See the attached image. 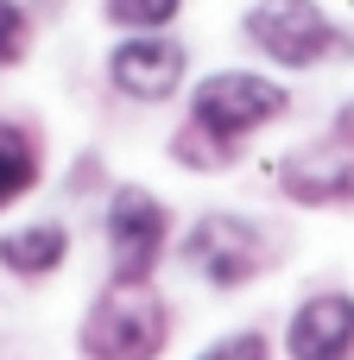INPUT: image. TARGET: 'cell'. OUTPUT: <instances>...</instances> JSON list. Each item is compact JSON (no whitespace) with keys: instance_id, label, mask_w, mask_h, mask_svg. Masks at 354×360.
I'll use <instances>...</instances> for the list:
<instances>
[{"instance_id":"1","label":"cell","mask_w":354,"mask_h":360,"mask_svg":"<svg viewBox=\"0 0 354 360\" xmlns=\"http://www.w3.org/2000/svg\"><path fill=\"white\" fill-rule=\"evenodd\" d=\"M165 342H171V310L152 285H108L76 329L82 360H158Z\"/></svg>"},{"instance_id":"2","label":"cell","mask_w":354,"mask_h":360,"mask_svg":"<svg viewBox=\"0 0 354 360\" xmlns=\"http://www.w3.org/2000/svg\"><path fill=\"white\" fill-rule=\"evenodd\" d=\"M177 259H184L203 285H215V291H241V285H253V278L266 272L272 240H266V228H253L247 215L209 209V215H196L190 234L177 240Z\"/></svg>"},{"instance_id":"3","label":"cell","mask_w":354,"mask_h":360,"mask_svg":"<svg viewBox=\"0 0 354 360\" xmlns=\"http://www.w3.org/2000/svg\"><path fill=\"white\" fill-rule=\"evenodd\" d=\"M285 108H291V95H285L272 76H253V70H215V76H203L196 95H190V120H196L203 133H215L222 146H241L247 133L272 127Z\"/></svg>"},{"instance_id":"4","label":"cell","mask_w":354,"mask_h":360,"mask_svg":"<svg viewBox=\"0 0 354 360\" xmlns=\"http://www.w3.org/2000/svg\"><path fill=\"white\" fill-rule=\"evenodd\" d=\"M247 38H253V51H266L285 70H310V63L348 51V38L336 32V19L317 0H260L247 13Z\"/></svg>"},{"instance_id":"5","label":"cell","mask_w":354,"mask_h":360,"mask_svg":"<svg viewBox=\"0 0 354 360\" xmlns=\"http://www.w3.org/2000/svg\"><path fill=\"white\" fill-rule=\"evenodd\" d=\"M171 240V215L152 190L120 184L108 196V259H114V285H146L158 253Z\"/></svg>"},{"instance_id":"6","label":"cell","mask_w":354,"mask_h":360,"mask_svg":"<svg viewBox=\"0 0 354 360\" xmlns=\"http://www.w3.org/2000/svg\"><path fill=\"white\" fill-rule=\"evenodd\" d=\"M279 190L304 209H336V202H354V139L329 133L317 146H298L272 165Z\"/></svg>"},{"instance_id":"7","label":"cell","mask_w":354,"mask_h":360,"mask_svg":"<svg viewBox=\"0 0 354 360\" xmlns=\"http://www.w3.org/2000/svg\"><path fill=\"white\" fill-rule=\"evenodd\" d=\"M184 44L165 38V32H133L108 51V82L127 95V101H171L177 82H184Z\"/></svg>"},{"instance_id":"8","label":"cell","mask_w":354,"mask_h":360,"mask_svg":"<svg viewBox=\"0 0 354 360\" xmlns=\"http://www.w3.org/2000/svg\"><path fill=\"white\" fill-rule=\"evenodd\" d=\"M285 354L291 360H348L354 354V297L348 291H317L291 310L285 323Z\"/></svg>"},{"instance_id":"9","label":"cell","mask_w":354,"mask_h":360,"mask_svg":"<svg viewBox=\"0 0 354 360\" xmlns=\"http://www.w3.org/2000/svg\"><path fill=\"white\" fill-rule=\"evenodd\" d=\"M63 253H70V234H63L57 221H32V228L0 234V266L19 272V278H44V272H57Z\"/></svg>"},{"instance_id":"10","label":"cell","mask_w":354,"mask_h":360,"mask_svg":"<svg viewBox=\"0 0 354 360\" xmlns=\"http://www.w3.org/2000/svg\"><path fill=\"white\" fill-rule=\"evenodd\" d=\"M32 184H38V146L25 127L0 120V209H13Z\"/></svg>"},{"instance_id":"11","label":"cell","mask_w":354,"mask_h":360,"mask_svg":"<svg viewBox=\"0 0 354 360\" xmlns=\"http://www.w3.org/2000/svg\"><path fill=\"white\" fill-rule=\"evenodd\" d=\"M101 13H108V25H120V32H165V25L184 13V0H101Z\"/></svg>"},{"instance_id":"12","label":"cell","mask_w":354,"mask_h":360,"mask_svg":"<svg viewBox=\"0 0 354 360\" xmlns=\"http://www.w3.org/2000/svg\"><path fill=\"white\" fill-rule=\"evenodd\" d=\"M171 158H177V165H190V171H222V165L234 158V146H222L215 133H203V127L190 120V127L171 139Z\"/></svg>"},{"instance_id":"13","label":"cell","mask_w":354,"mask_h":360,"mask_svg":"<svg viewBox=\"0 0 354 360\" xmlns=\"http://www.w3.org/2000/svg\"><path fill=\"white\" fill-rule=\"evenodd\" d=\"M32 51V19L19 13V0H0V70H13Z\"/></svg>"},{"instance_id":"14","label":"cell","mask_w":354,"mask_h":360,"mask_svg":"<svg viewBox=\"0 0 354 360\" xmlns=\"http://www.w3.org/2000/svg\"><path fill=\"white\" fill-rule=\"evenodd\" d=\"M196 360H272V348H266L260 329H234V335H222L215 348H203Z\"/></svg>"},{"instance_id":"15","label":"cell","mask_w":354,"mask_h":360,"mask_svg":"<svg viewBox=\"0 0 354 360\" xmlns=\"http://www.w3.org/2000/svg\"><path fill=\"white\" fill-rule=\"evenodd\" d=\"M336 133H342V139H354V101H342V108H336Z\"/></svg>"}]
</instances>
